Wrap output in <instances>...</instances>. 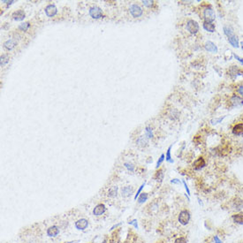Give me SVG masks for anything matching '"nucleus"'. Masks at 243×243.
I'll use <instances>...</instances> for the list:
<instances>
[{"label": "nucleus", "mask_w": 243, "mask_h": 243, "mask_svg": "<svg viewBox=\"0 0 243 243\" xmlns=\"http://www.w3.org/2000/svg\"><path fill=\"white\" fill-rule=\"evenodd\" d=\"M203 19H204V21L211 22V23H213V21L215 20L216 13L211 6H208L203 9Z\"/></svg>", "instance_id": "obj_1"}, {"label": "nucleus", "mask_w": 243, "mask_h": 243, "mask_svg": "<svg viewBox=\"0 0 243 243\" xmlns=\"http://www.w3.org/2000/svg\"><path fill=\"white\" fill-rule=\"evenodd\" d=\"M191 216L189 211L187 209H183L179 212V222L182 225H187L189 221H190Z\"/></svg>", "instance_id": "obj_2"}, {"label": "nucleus", "mask_w": 243, "mask_h": 243, "mask_svg": "<svg viewBox=\"0 0 243 243\" xmlns=\"http://www.w3.org/2000/svg\"><path fill=\"white\" fill-rule=\"evenodd\" d=\"M186 27H187L188 31L190 34H193V35L197 34L198 31H199V28H200V27H199V24H198L195 20H188Z\"/></svg>", "instance_id": "obj_3"}, {"label": "nucleus", "mask_w": 243, "mask_h": 243, "mask_svg": "<svg viewBox=\"0 0 243 243\" xmlns=\"http://www.w3.org/2000/svg\"><path fill=\"white\" fill-rule=\"evenodd\" d=\"M88 13H89V16L92 18V19H95V20H98L100 18L103 17V10L98 7V6H92L89 11H88Z\"/></svg>", "instance_id": "obj_4"}, {"label": "nucleus", "mask_w": 243, "mask_h": 243, "mask_svg": "<svg viewBox=\"0 0 243 243\" xmlns=\"http://www.w3.org/2000/svg\"><path fill=\"white\" fill-rule=\"evenodd\" d=\"M129 12H130V14L134 17V18H139L142 15L143 13V10L142 8L139 6V5H136V4H133L130 6L129 7Z\"/></svg>", "instance_id": "obj_5"}, {"label": "nucleus", "mask_w": 243, "mask_h": 243, "mask_svg": "<svg viewBox=\"0 0 243 243\" xmlns=\"http://www.w3.org/2000/svg\"><path fill=\"white\" fill-rule=\"evenodd\" d=\"M230 103L232 107H239L243 105V99L238 95H232L230 98Z\"/></svg>", "instance_id": "obj_6"}, {"label": "nucleus", "mask_w": 243, "mask_h": 243, "mask_svg": "<svg viewBox=\"0 0 243 243\" xmlns=\"http://www.w3.org/2000/svg\"><path fill=\"white\" fill-rule=\"evenodd\" d=\"M44 12H45V14L47 15V17L52 18V17H54V16L57 14V7H56L55 5H48V6L45 7Z\"/></svg>", "instance_id": "obj_7"}, {"label": "nucleus", "mask_w": 243, "mask_h": 243, "mask_svg": "<svg viewBox=\"0 0 243 243\" xmlns=\"http://www.w3.org/2000/svg\"><path fill=\"white\" fill-rule=\"evenodd\" d=\"M206 165V162L204 160V158L202 157H200L198 158L194 163H193V167L195 170L196 171H199V170H202L203 167H205Z\"/></svg>", "instance_id": "obj_8"}, {"label": "nucleus", "mask_w": 243, "mask_h": 243, "mask_svg": "<svg viewBox=\"0 0 243 243\" xmlns=\"http://www.w3.org/2000/svg\"><path fill=\"white\" fill-rule=\"evenodd\" d=\"M204 48L207 51L209 52H211V53H217L218 51V46L213 43V42H211V41H208L205 43L204 44Z\"/></svg>", "instance_id": "obj_9"}, {"label": "nucleus", "mask_w": 243, "mask_h": 243, "mask_svg": "<svg viewBox=\"0 0 243 243\" xmlns=\"http://www.w3.org/2000/svg\"><path fill=\"white\" fill-rule=\"evenodd\" d=\"M105 210H106V208H105L104 204L100 203V204H97L95 207V209L93 210V214L95 216H101V215H103L104 213Z\"/></svg>", "instance_id": "obj_10"}, {"label": "nucleus", "mask_w": 243, "mask_h": 243, "mask_svg": "<svg viewBox=\"0 0 243 243\" xmlns=\"http://www.w3.org/2000/svg\"><path fill=\"white\" fill-rule=\"evenodd\" d=\"M88 225V221L85 218H81L75 222V227L78 230H85Z\"/></svg>", "instance_id": "obj_11"}, {"label": "nucleus", "mask_w": 243, "mask_h": 243, "mask_svg": "<svg viewBox=\"0 0 243 243\" xmlns=\"http://www.w3.org/2000/svg\"><path fill=\"white\" fill-rule=\"evenodd\" d=\"M232 133L237 136L242 135L243 134V123H239V124L234 125L232 129Z\"/></svg>", "instance_id": "obj_12"}, {"label": "nucleus", "mask_w": 243, "mask_h": 243, "mask_svg": "<svg viewBox=\"0 0 243 243\" xmlns=\"http://www.w3.org/2000/svg\"><path fill=\"white\" fill-rule=\"evenodd\" d=\"M202 27L204 28L205 31L209 32V33H213V32H215V30H216V26L211 22L204 21L203 24H202Z\"/></svg>", "instance_id": "obj_13"}, {"label": "nucleus", "mask_w": 243, "mask_h": 243, "mask_svg": "<svg viewBox=\"0 0 243 243\" xmlns=\"http://www.w3.org/2000/svg\"><path fill=\"white\" fill-rule=\"evenodd\" d=\"M26 17V13L23 10H18L13 13V19L14 20H23Z\"/></svg>", "instance_id": "obj_14"}, {"label": "nucleus", "mask_w": 243, "mask_h": 243, "mask_svg": "<svg viewBox=\"0 0 243 243\" xmlns=\"http://www.w3.org/2000/svg\"><path fill=\"white\" fill-rule=\"evenodd\" d=\"M59 233V228L56 225H52L47 229V235L49 237H56Z\"/></svg>", "instance_id": "obj_15"}, {"label": "nucleus", "mask_w": 243, "mask_h": 243, "mask_svg": "<svg viewBox=\"0 0 243 243\" xmlns=\"http://www.w3.org/2000/svg\"><path fill=\"white\" fill-rule=\"evenodd\" d=\"M16 45H17V41L14 39H9L4 43V47L8 50H12Z\"/></svg>", "instance_id": "obj_16"}, {"label": "nucleus", "mask_w": 243, "mask_h": 243, "mask_svg": "<svg viewBox=\"0 0 243 243\" xmlns=\"http://www.w3.org/2000/svg\"><path fill=\"white\" fill-rule=\"evenodd\" d=\"M133 193H134V188L131 186H127V187L123 188L122 191H121V195H122L123 197H128Z\"/></svg>", "instance_id": "obj_17"}, {"label": "nucleus", "mask_w": 243, "mask_h": 243, "mask_svg": "<svg viewBox=\"0 0 243 243\" xmlns=\"http://www.w3.org/2000/svg\"><path fill=\"white\" fill-rule=\"evenodd\" d=\"M223 30H224V34L229 38L232 36H234V31H233V28L232 27V26L230 25H225L223 27Z\"/></svg>", "instance_id": "obj_18"}, {"label": "nucleus", "mask_w": 243, "mask_h": 243, "mask_svg": "<svg viewBox=\"0 0 243 243\" xmlns=\"http://www.w3.org/2000/svg\"><path fill=\"white\" fill-rule=\"evenodd\" d=\"M228 42L233 47V48H239V38L234 35L231 37L228 38Z\"/></svg>", "instance_id": "obj_19"}, {"label": "nucleus", "mask_w": 243, "mask_h": 243, "mask_svg": "<svg viewBox=\"0 0 243 243\" xmlns=\"http://www.w3.org/2000/svg\"><path fill=\"white\" fill-rule=\"evenodd\" d=\"M232 218L234 223L238 225H243V213H237L232 216Z\"/></svg>", "instance_id": "obj_20"}, {"label": "nucleus", "mask_w": 243, "mask_h": 243, "mask_svg": "<svg viewBox=\"0 0 243 243\" xmlns=\"http://www.w3.org/2000/svg\"><path fill=\"white\" fill-rule=\"evenodd\" d=\"M136 143L138 146L140 147H146L148 146V138L145 136H140L137 140H136Z\"/></svg>", "instance_id": "obj_21"}, {"label": "nucleus", "mask_w": 243, "mask_h": 243, "mask_svg": "<svg viewBox=\"0 0 243 243\" xmlns=\"http://www.w3.org/2000/svg\"><path fill=\"white\" fill-rule=\"evenodd\" d=\"M232 206H233V208H234L235 209L239 210L240 209H242V208H243V201H242V200H240V199H239V198H236V199L233 201V204H232Z\"/></svg>", "instance_id": "obj_22"}, {"label": "nucleus", "mask_w": 243, "mask_h": 243, "mask_svg": "<svg viewBox=\"0 0 243 243\" xmlns=\"http://www.w3.org/2000/svg\"><path fill=\"white\" fill-rule=\"evenodd\" d=\"M9 62V57L6 54H2L0 57V66L2 67H5L7 63Z\"/></svg>", "instance_id": "obj_23"}, {"label": "nucleus", "mask_w": 243, "mask_h": 243, "mask_svg": "<svg viewBox=\"0 0 243 243\" xmlns=\"http://www.w3.org/2000/svg\"><path fill=\"white\" fill-rule=\"evenodd\" d=\"M145 136L148 138V139H152L154 134H153V130L152 128H151L150 126H147L145 127Z\"/></svg>", "instance_id": "obj_24"}, {"label": "nucleus", "mask_w": 243, "mask_h": 243, "mask_svg": "<svg viewBox=\"0 0 243 243\" xmlns=\"http://www.w3.org/2000/svg\"><path fill=\"white\" fill-rule=\"evenodd\" d=\"M118 195V187L117 186H113L111 187L109 191H108V196L109 197H115Z\"/></svg>", "instance_id": "obj_25"}, {"label": "nucleus", "mask_w": 243, "mask_h": 243, "mask_svg": "<svg viewBox=\"0 0 243 243\" xmlns=\"http://www.w3.org/2000/svg\"><path fill=\"white\" fill-rule=\"evenodd\" d=\"M172 145H171V146L167 148L166 154H165V160H166L168 163H171V164L173 163V160H172V156H171V149H172Z\"/></svg>", "instance_id": "obj_26"}, {"label": "nucleus", "mask_w": 243, "mask_h": 243, "mask_svg": "<svg viewBox=\"0 0 243 243\" xmlns=\"http://www.w3.org/2000/svg\"><path fill=\"white\" fill-rule=\"evenodd\" d=\"M155 179L158 182H162L164 179V172L163 170H158L155 175Z\"/></svg>", "instance_id": "obj_27"}, {"label": "nucleus", "mask_w": 243, "mask_h": 243, "mask_svg": "<svg viewBox=\"0 0 243 243\" xmlns=\"http://www.w3.org/2000/svg\"><path fill=\"white\" fill-rule=\"evenodd\" d=\"M29 27H30L29 22H22L19 25V29L21 30V31H27Z\"/></svg>", "instance_id": "obj_28"}, {"label": "nucleus", "mask_w": 243, "mask_h": 243, "mask_svg": "<svg viewBox=\"0 0 243 243\" xmlns=\"http://www.w3.org/2000/svg\"><path fill=\"white\" fill-rule=\"evenodd\" d=\"M148 200V194L147 193H142L139 195L138 197V202L139 203H143Z\"/></svg>", "instance_id": "obj_29"}, {"label": "nucleus", "mask_w": 243, "mask_h": 243, "mask_svg": "<svg viewBox=\"0 0 243 243\" xmlns=\"http://www.w3.org/2000/svg\"><path fill=\"white\" fill-rule=\"evenodd\" d=\"M225 118V116H223V117H220V118H213V119H211L210 120V123L212 124V125H217V124H219V123H221L222 121L224 120V118Z\"/></svg>", "instance_id": "obj_30"}, {"label": "nucleus", "mask_w": 243, "mask_h": 243, "mask_svg": "<svg viewBox=\"0 0 243 243\" xmlns=\"http://www.w3.org/2000/svg\"><path fill=\"white\" fill-rule=\"evenodd\" d=\"M141 3L146 7H152L154 6V1H153V0H142Z\"/></svg>", "instance_id": "obj_31"}, {"label": "nucleus", "mask_w": 243, "mask_h": 243, "mask_svg": "<svg viewBox=\"0 0 243 243\" xmlns=\"http://www.w3.org/2000/svg\"><path fill=\"white\" fill-rule=\"evenodd\" d=\"M165 159V154H162V155L160 156V158H158V162H157V165H156V168H157V169H158V168L161 166V165H162V163L164 162Z\"/></svg>", "instance_id": "obj_32"}, {"label": "nucleus", "mask_w": 243, "mask_h": 243, "mask_svg": "<svg viewBox=\"0 0 243 243\" xmlns=\"http://www.w3.org/2000/svg\"><path fill=\"white\" fill-rule=\"evenodd\" d=\"M124 166H125V167L127 169V171L130 172H133L134 171V165L133 164H131V163L127 162V163L124 164Z\"/></svg>", "instance_id": "obj_33"}, {"label": "nucleus", "mask_w": 243, "mask_h": 243, "mask_svg": "<svg viewBox=\"0 0 243 243\" xmlns=\"http://www.w3.org/2000/svg\"><path fill=\"white\" fill-rule=\"evenodd\" d=\"M144 186H145V182L144 183H142L141 184V186L139 188V189L137 190V192H136V194H135V195H134V200H136L137 199V197H139V195H141V190H142V188H144Z\"/></svg>", "instance_id": "obj_34"}, {"label": "nucleus", "mask_w": 243, "mask_h": 243, "mask_svg": "<svg viewBox=\"0 0 243 243\" xmlns=\"http://www.w3.org/2000/svg\"><path fill=\"white\" fill-rule=\"evenodd\" d=\"M174 243H188V241H187V239H186L185 238L179 237V238H178V239H175Z\"/></svg>", "instance_id": "obj_35"}, {"label": "nucleus", "mask_w": 243, "mask_h": 243, "mask_svg": "<svg viewBox=\"0 0 243 243\" xmlns=\"http://www.w3.org/2000/svg\"><path fill=\"white\" fill-rule=\"evenodd\" d=\"M232 55H233V57H234V58H235L236 60H238V61H239L241 65H243V58H242V57H240L239 56L236 55L235 53H233Z\"/></svg>", "instance_id": "obj_36"}, {"label": "nucleus", "mask_w": 243, "mask_h": 243, "mask_svg": "<svg viewBox=\"0 0 243 243\" xmlns=\"http://www.w3.org/2000/svg\"><path fill=\"white\" fill-rule=\"evenodd\" d=\"M182 183L184 184V187H185V189H186V191H187L188 195H190V190H189V188H188V185H187V183H186V181H185V180H182Z\"/></svg>", "instance_id": "obj_37"}, {"label": "nucleus", "mask_w": 243, "mask_h": 243, "mask_svg": "<svg viewBox=\"0 0 243 243\" xmlns=\"http://www.w3.org/2000/svg\"><path fill=\"white\" fill-rule=\"evenodd\" d=\"M171 183L172 184H178V185H179L181 182H180V180L179 179H173L171 180Z\"/></svg>", "instance_id": "obj_38"}, {"label": "nucleus", "mask_w": 243, "mask_h": 243, "mask_svg": "<svg viewBox=\"0 0 243 243\" xmlns=\"http://www.w3.org/2000/svg\"><path fill=\"white\" fill-rule=\"evenodd\" d=\"M238 93L243 97V86H239L238 88Z\"/></svg>", "instance_id": "obj_39"}, {"label": "nucleus", "mask_w": 243, "mask_h": 243, "mask_svg": "<svg viewBox=\"0 0 243 243\" xmlns=\"http://www.w3.org/2000/svg\"><path fill=\"white\" fill-rule=\"evenodd\" d=\"M129 225H133L135 228L138 229V225H137V220H136V219H134L133 221L129 222Z\"/></svg>", "instance_id": "obj_40"}, {"label": "nucleus", "mask_w": 243, "mask_h": 243, "mask_svg": "<svg viewBox=\"0 0 243 243\" xmlns=\"http://www.w3.org/2000/svg\"><path fill=\"white\" fill-rule=\"evenodd\" d=\"M1 2H2V3H5V4H7V5H12L13 3H14L13 0H11V1H7V0H2Z\"/></svg>", "instance_id": "obj_41"}, {"label": "nucleus", "mask_w": 243, "mask_h": 243, "mask_svg": "<svg viewBox=\"0 0 243 243\" xmlns=\"http://www.w3.org/2000/svg\"><path fill=\"white\" fill-rule=\"evenodd\" d=\"M214 242H215V243H223V242L221 241V239H220L218 236H215V237H214Z\"/></svg>", "instance_id": "obj_42"}, {"label": "nucleus", "mask_w": 243, "mask_h": 243, "mask_svg": "<svg viewBox=\"0 0 243 243\" xmlns=\"http://www.w3.org/2000/svg\"><path fill=\"white\" fill-rule=\"evenodd\" d=\"M239 44H240V47H241V49L243 50V42H241V43H239Z\"/></svg>", "instance_id": "obj_43"}, {"label": "nucleus", "mask_w": 243, "mask_h": 243, "mask_svg": "<svg viewBox=\"0 0 243 243\" xmlns=\"http://www.w3.org/2000/svg\"><path fill=\"white\" fill-rule=\"evenodd\" d=\"M67 243V242H66ZM67 243H73V242H67Z\"/></svg>", "instance_id": "obj_44"}]
</instances>
